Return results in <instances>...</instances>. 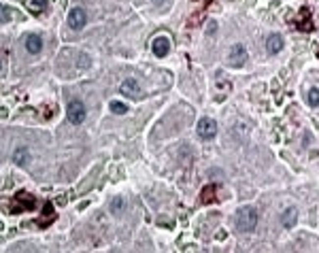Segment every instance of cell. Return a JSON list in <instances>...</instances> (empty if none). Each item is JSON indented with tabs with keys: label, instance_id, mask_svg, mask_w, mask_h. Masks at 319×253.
<instances>
[{
	"label": "cell",
	"instance_id": "8fae6325",
	"mask_svg": "<svg viewBox=\"0 0 319 253\" xmlns=\"http://www.w3.org/2000/svg\"><path fill=\"white\" fill-rule=\"evenodd\" d=\"M26 49H28L30 54H38V51L43 49V38L38 34H30L26 38Z\"/></svg>",
	"mask_w": 319,
	"mask_h": 253
},
{
	"label": "cell",
	"instance_id": "5bb4252c",
	"mask_svg": "<svg viewBox=\"0 0 319 253\" xmlns=\"http://www.w3.org/2000/svg\"><path fill=\"white\" fill-rule=\"evenodd\" d=\"M309 105L311 107H319V89L317 87L309 89Z\"/></svg>",
	"mask_w": 319,
	"mask_h": 253
},
{
	"label": "cell",
	"instance_id": "ba28073f",
	"mask_svg": "<svg viewBox=\"0 0 319 253\" xmlns=\"http://www.w3.org/2000/svg\"><path fill=\"white\" fill-rule=\"evenodd\" d=\"M283 36L281 34H270L268 36V41H266V49H268V54H279V51H283Z\"/></svg>",
	"mask_w": 319,
	"mask_h": 253
},
{
	"label": "cell",
	"instance_id": "7a4b0ae2",
	"mask_svg": "<svg viewBox=\"0 0 319 253\" xmlns=\"http://www.w3.org/2000/svg\"><path fill=\"white\" fill-rule=\"evenodd\" d=\"M66 113H68L70 124H75V126H81L83 121H85V117H87L85 105H83V102H79V100H70V102H68Z\"/></svg>",
	"mask_w": 319,
	"mask_h": 253
},
{
	"label": "cell",
	"instance_id": "9a60e30c",
	"mask_svg": "<svg viewBox=\"0 0 319 253\" xmlns=\"http://www.w3.org/2000/svg\"><path fill=\"white\" fill-rule=\"evenodd\" d=\"M111 111L113 113H117V115H124V113H128V107L124 105V102H111Z\"/></svg>",
	"mask_w": 319,
	"mask_h": 253
},
{
	"label": "cell",
	"instance_id": "7c38bea8",
	"mask_svg": "<svg viewBox=\"0 0 319 253\" xmlns=\"http://www.w3.org/2000/svg\"><path fill=\"white\" fill-rule=\"evenodd\" d=\"M28 11L30 13H34V15H38V13H43L45 11V6H47V0H30L28 4Z\"/></svg>",
	"mask_w": 319,
	"mask_h": 253
},
{
	"label": "cell",
	"instance_id": "8992f818",
	"mask_svg": "<svg viewBox=\"0 0 319 253\" xmlns=\"http://www.w3.org/2000/svg\"><path fill=\"white\" fill-rule=\"evenodd\" d=\"M228 62L232 64L234 68L242 66V64L247 62V49L242 47V45H236V47H232V51H230V56H228Z\"/></svg>",
	"mask_w": 319,
	"mask_h": 253
},
{
	"label": "cell",
	"instance_id": "3957f363",
	"mask_svg": "<svg viewBox=\"0 0 319 253\" xmlns=\"http://www.w3.org/2000/svg\"><path fill=\"white\" fill-rule=\"evenodd\" d=\"M196 130H198V136L200 139H204V141H211L213 136L217 134V124L211 117H202L200 121H198V126H196Z\"/></svg>",
	"mask_w": 319,
	"mask_h": 253
},
{
	"label": "cell",
	"instance_id": "277c9868",
	"mask_svg": "<svg viewBox=\"0 0 319 253\" xmlns=\"http://www.w3.org/2000/svg\"><path fill=\"white\" fill-rule=\"evenodd\" d=\"M85 22H87V15L81 6H75V9L68 13V26L73 30H81L83 26H85Z\"/></svg>",
	"mask_w": 319,
	"mask_h": 253
},
{
	"label": "cell",
	"instance_id": "9c48e42d",
	"mask_svg": "<svg viewBox=\"0 0 319 253\" xmlns=\"http://www.w3.org/2000/svg\"><path fill=\"white\" fill-rule=\"evenodd\" d=\"M298 222V211L293 209V206H287L283 211V215H281V224L285 225V228H292V225H296Z\"/></svg>",
	"mask_w": 319,
	"mask_h": 253
},
{
	"label": "cell",
	"instance_id": "5b68a950",
	"mask_svg": "<svg viewBox=\"0 0 319 253\" xmlns=\"http://www.w3.org/2000/svg\"><path fill=\"white\" fill-rule=\"evenodd\" d=\"M119 92L128 96V98H140V85H138V81L136 79H126L124 83L119 85Z\"/></svg>",
	"mask_w": 319,
	"mask_h": 253
},
{
	"label": "cell",
	"instance_id": "4fadbf2b",
	"mask_svg": "<svg viewBox=\"0 0 319 253\" xmlns=\"http://www.w3.org/2000/svg\"><path fill=\"white\" fill-rule=\"evenodd\" d=\"M215 190H217L215 185H207V187H204V192L200 194V200H202V202H211V200L215 198Z\"/></svg>",
	"mask_w": 319,
	"mask_h": 253
},
{
	"label": "cell",
	"instance_id": "52a82bcc",
	"mask_svg": "<svg viewBox=\"0 0 319 253\" xmlns=\"http://www.w3.org/2000/svg\"><path fill=\"white\" fill-rule=\"evenodd\" d=\"M151 49H153V54H156L158 57H166V54L170 51V41L166 36H158V38H153Z\"/></svg>",
	"mask_w": 319,
	"mask_h": 253
},
{
	"label": "cell",
	"instance_id": "6da1fadb",
	"mask_svg": "<svg viewBox=\"0 0 319 253\" xmlns=\"http://www.w3.org/2000/svg\"><path fill=\"white\" fill-rule=\"evenodd\" d=\"M258 225V211L253 206H242L236 213V230L239 232H253Z\"/></svg>",
	"mask_w": 319,
	"mask_h": 253
},
{
	"label": "cell",
	"instance_id": "e0dca14e",
	"mask_svg": "<svg viewBox=\"0 0 319 253\" xmlns=\"http://www.w3.org/2000/svg\"><path fill=\"white\" fill-rule=\"evenodd\" d=\"M9 15H11V11L6 9V6H2V19H4V22H9V19H11Z\"/></svg>",
	"mask_w": 319,
	"mask_h": 253
},
{
	"label": "cell",
	"instance_id": "2e32d148",
	"mask_svg": "<svg viewBox=\"0 0 319 253\" xmlns=\"http://www.w3.org/2000/svg\"><path fill=\"white\" fill-rule=\"evenodd\" d=\"M121 209H124V200H121V198H115L113 202H111V211H113V213H115V211L119 213Z\"/></svg>",
	"mask_w": 319,
	"mask_h": 253
},
{
	"label": "cell",
	"instance_id": "30bf717a",
	"mask_svg": "<svg viewBox=\"0 0 319 253\" xmlns=\"http://www.w3.org/2000/svg\"><path fill=\"white\" fill-rule=\"evenodd\" d=\"M13 164L17 166H28L30 164V151L26 147H19L15 153H13Z\"/></svg>",
	"mask_w": 319,
	"mask_h": 253
}]
</instances>
